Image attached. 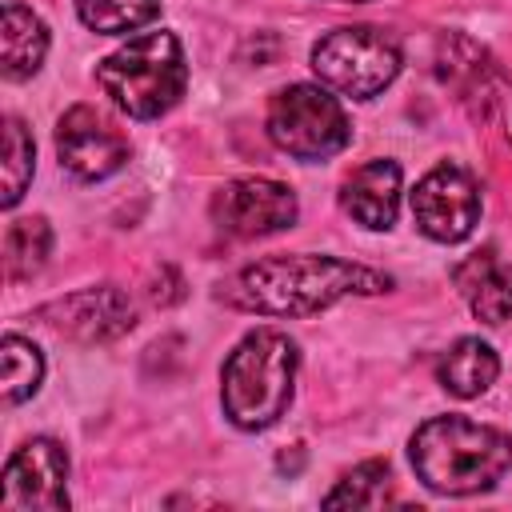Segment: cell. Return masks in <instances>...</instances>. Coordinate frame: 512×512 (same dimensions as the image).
Here are the masks:
<instances>
[{"label": "cell", "instance_id": "8", "mask_svg": "<svg viewBox=\"0 0 512 512\" xmlns=\"http://www.w3.org/2000/svg\"><path fill=\"white\" fill-rule=\"evenodd\" d=\"M0 504L8 512H68V452L52 436L24 440L4 464Z\"/></svg>", "mask_w": 512, "mask_h": 512}, {"label": "cell", "instance_id": "13", "mask_svg": "<svg viewBox=\"0 0 512 512\" xmlns=\"http://www.w3.org/2000/svg\"><path fill=\"white\" fill-rule=\"evenodd\" d=\"M452 280H456V288L468 300L476 320L504 324L512 316V268L500 264V256L492 248H480L464 264H456Z\"/></svg>", "mask_w": 512, "mask_h": 512}, {"label": "cell", "instance_id": "18", "mask_svg": "<svg viewBox=\"0 0 512 512\" xmlns=\"http://www.w3.org/2000/svg\"><path fill=\"white\" fill-rule=\"evenodd\" d=\"M76 16L84 28L100 36H120V32H136L148 20H156L160 0H76Z\"/></svg>", "mask_w": 512, "mask_h": 512}, {"label": "cell", "instance_id": "17", "mask_svg": "<svg viewBox=\"0 0 512 512\" xmlns=\"http://www.w3.org/2000/svg\"><path fill=\"white\" fill-rule=\"evenodd\" d=\"M0 384H4V408L24 404L28 396H36L40 380H44V356L32 340L8 332L0 344Z\"/></svg>", "mask_w": 512, "mask_h": 512}, {"label": "cell", "instance_id": "11", "mask_svg": "<svg viewBox=\"0 0 512 512\" xmlns=\"http://www.w3.org/2000/svg\"><path fill=\"white\" fill-rule=\"evenodd\" d=\"M40 316L56 328L68 332L76 340H116L136 324L132 300L116 288V284H100V288H84L72 292L48 308H40Z\"/></svg>", "mask_w": 512, "mask_h": 512}, {"label": "cell", "instance_id": "10", "mask_svg": "<svg viewBox=\"0 0 512 512\" xmlns=\"http://www.w3.org/2000/svg\"><path fill=\"white\" fill-rule=\"evenodd\" d=\"M132 144L116 120L92 104H72L56 124V156L76 180H108L124 168Z\"/></svg>", "mask_w": 512, "mask_h": 512}, {"label": "cell", "instance_id": "9", "mask_svg": "<svg viewBox=\"0 0 512 512\" xmlns=\"http://www.w3.org/2000/svg\"><path fill=\"white\" fill-rule=\"evenodd\" d=\"M300 216L296 192L280 180H264V176H240L228 180L216 196H212V220L220 232L240 236V240H256V236H272L292 228Z\"/></svg>", "mask_w": 512, "mask_h": 512}, {"label": "cell", "instance_id": "12", "mask_svg": "<svg viewBox=\"0 0 512 512\" xmlns=\"http://www.w3.org/2000/svg\"><path fill=\"white\" fill-rule=\"evenodd\" d=\"M340 208L368 232H388L400 212V164L368 160L340 184Z\"/></svg>", "mask_w": 512, "mask_h": 512}, {"label": "cell", "instance_id": "6", "mask_svg": "<svg viewBox=\"0 0 512 512\" xmlns=\"http://www.w3.org/2000/svg\"><path fill=\"white\" fill-rule=\"evenodd\" d=\"M268 140L296 160H328L348 148L352 124L324 84H288L268 100Z\"/></svg>", "mask_w": 512, "mask_h": 512}, {"label": "cell", "instance_id": "20", "mask_svg": "<svg viewBox=\"0 0 512 512\" xmlns=\"http://www.w3.org/2000/svg\"><path fill=\"white\" fill-rule=\"evenodd\" d=\"M388 460H364L356 464L352 472L340 476V484L324 496V508H372V504H384L388 496Z\"/></svg>", "mask_w": 512, "mask_h": 512}, {"label": "cell", "instance_id": "15", "mask_svg": "<svg viewBox=\"0 0 512 512\" xmlns=\"http://www.w3.org/2000/svg\"><path fill=\"white\" fill-rule=\"evenodd\" d=\"M496 376H500V360H496L492 344H484L480 336L456 340V344L444 352L440 368H436L440 388H444L448 396H456V400L484 396V392L496 384Z\"/></svg>", "mask_w": 512, "mask_h": 512}, {"label": "cell", "instance_id": "3", "mask_svg": "<svg viewBox=\"0 0 512 512\" xmlns=\"http://www.w3.org/2000/svg\"><path fill=\"white\" fill-rule=\"evenodd\" d=\"M296 368H300V352L288 332L280 328L248 332L228 352L224 372H220L224 416L244 432H260L276 424L292 404Z\"/></svg>", "mask_w": 512, "mask_h": 512}, {"label": "cell", "instance_id": "4", "mask_svg": "<svg viewBox=\"0 0 512 512\" xmlns=\"http://www.w3.org/2000/svg\"><path fill=\"white\" fill-rule=\"evenodd\" d=\"M100 92L132 120H156L188 88L184 48L172 32H140L96 64Z\"/></svg>", "mask_w": 512, "mask_h": 512}, {"label": "cell", "instance_id": "16", "mask_svg": "<svg viewBox=\"0 0 512 512\" xmlns=\"http://www.w3.org/2000/svg\"><path fill=\"white\" fill-rule=\"evenodd\" d=\"M52 248V228L44 216H20L4 232V272L8 280H28L44 268Z\"/></svg>", "mask_w": 512, "mask_h": 512}, {"label": "cell", "instance_id": "5", "mask_svg": "<svg viewBox=\"0 0 512 512\" xmlns=\"http://www.w3.org/2000/svg\"><path fill=\"white\" fill-rule=\"evenodd\" d=\"M400 64V40L376 24H348L312 44V72L320 84L352 100H372L384 92L400 76Z\"/></svg>", "mask_w": 512, "mask_h": 512}, {"label": "cell", "instance_id": "19", "mask_svg": "<svg viewBox=\"0 0 512 512\" xmlns=\"http://www.w3.org/2000/svg\"><path fill=\"white\" fill-rule=\"evenodd\" d=\"M32 168H36V144H32L24 120L8 116L4 120V184H0L4 208H16V200L24 196V188L32 180Z\"/></svg>", "mask_w": 512, "mask_h": 512}, {"label": "cell", "instance_id": "1", "mask_svg": "<svg viewBox=\"0 0 512 512\" xmlns=\"http://www.w3.org/2000/svg\"><path fill=\"white\" fill-rule=\"evenodd\" d=\"M388 288H392V276L376 268L348 264L336 256L296 252V256H272L240 268L220 296L232 308L256 312V316H312L332 308L344 296H376Z\"/></svg>", "mask_w": 512, "mask_h": 512}, {"label": "cell", "instance_id": "7", "mask_svg": "<svg viewBox=\"0 0 512 512\" xmlns=\"http://www.w3.org/2000/svg\"><path fill=\"white\" fill-rule=\"evenodd\" d=\"M416 228L436 244H460L480 220V184L460 164H436L412 188Z\"/></svg>", "mask_w": 512, "mask_h": 512}, {"label": "cell", "instance_id": "2", "mask_svg": "<svg viewBox=\"0 0 512 512\" xmlns=\"http://www.w3.org/2000/svg\"><path fill=\"white\" fill-rule=\"evenodd\" d=\"M408 460L424 488L440 496H476L512 468V436L468 416H432L408 440Z\"/></svg>", "mask_w": 512, "mask_h": 512}, {"label": "cell", "instance_id": "21", "mask_svg": "<svg viewBox=\"0 0 512 512\" xmlns=\"http://www.w3.org/2000/svg\"><path fill=\"white\" fill-rule=\"evenodd\" d=\"M348 4H360V0H348Z\"/></svg>", "mask_w": 512, "mask_h": 512}, {"label": "cell", "instance_id": "14", "mask_svg": "<svg viewBox=\"0 0 512 512\" xmlns=\"http://www.w3.org/2000/svg\"><path fill=\"white\" fill-rule=\"evenodd\" d=\"M48 52V24L20 0L4 4L0 16V72L4 80H28L40 72Z\"/></svg>", "mask_w": 512, "mask_h": 512}]
</instances>
